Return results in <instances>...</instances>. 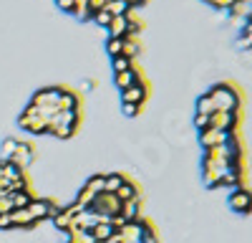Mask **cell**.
Returning a JSON list of instances; mask_svg holds the SVG:
<instances>
[{"label":"cell","instance_id":"cell-1","mask_svg":"<svg viewBox=\"0 0 252 243\" xmlns=\"http://www.w3.org/2000/svg\"><path fill=\"white\" fill-rule=\"evenodd\" d=\"M209 96H212L217 112H240L242 109V96L235 89V84H229V81H222V84L212 86Z\"/></svg>","mask_w":252,"mask_h":243},{"label":"cell","instance_id":"cell-2","mask_svg":"<svg viewBox=\"0 0 252 243\" xmlns=\"http://www.w3.org/2000/svg\"><path fill=\"white\" fill-rule=\"evenodd\" d=\"M18 122H20V127L28 129V132H33V134H46V132H48V119L40 114V109L33 107V104L26 107V112L20 114Z\"/></svg>","mask_w":252,"mask_h":243},{"label":"cell","instance_id":"cell-3","mask_svg":"<svg viewBox=\"0 0 252 243\" xmlns=\"http://www.w3.org/2000/svg\"><path fill=\"white\" fill-rule=\"evenodd\" d=\"M229 208L240 215H250L252 213V190L250 188H235L229 193Z\"/></svg>","mask_w":252,"mask_h":243},{"label":"cell","instance_id":"cell-4","mask_svg":"<svg viewBox=\"0 0 252 243\" xmlns=\"http://www.w3.org/2000/svg\"><path fill=\"white\" fill-rule=\"evenodd\" d=\"M61 94H63V86H48V89H40V91H35L33 94V101L31 104L33 107H58V99H61Z\"/></svg>","mask_w":252,"mask_h":243},{"label":"cell","instance_id":"cell-5","mask_svg":"<svg viewBox=\"0 0 252 243\" xmlns=\"http://www.w3.org/2000/svg\"><path fill=\"white\" fill-rule=\"evenodd\" d=\"M146 96H149V86H146L144 81H139V84L129 86L126 91H121V104H141L144 107Z\"/></svg>","mask_w":252,"mask_h":243},{"label":"cell","instance_id":"cell-6","mask_svg":"<svg viewBox=\"0 0 252 243\" xmlns=\"http://www.w3.org/2000/svg\"><path fill=\"white\" fill-rule=\"evenodd\" d=\"M199 142H202V150H212V147H222L227 142V132H220L215 127H209L204 132H199Z\"/></svg>","mask_w":252,"mask_h":243},{"label":"cell","instance_id":"cell-7","mask_svg":"<svg viewBox=\"0 0 252 243\" xmlns=\"http://www.w3.org/2000/svg\"><path fill=\"white\" fill-rule=\"evenodd\" d=\"M31 213V218L38 223V220H43V218H51V200H31V205L26 208Z\"/></svg>","mask_w":252,"mask_h":243},{"label":"cell","instance_id":"cell-8","mask_svg":"<svg viewBox=\"0 0 252 243\" xmlns=\"http://www.w3.org/2000/svg\"><path fill=\"white\" fill-rule=\"evenodd\" d=\"M78 104H81V96H78L76 91H71V89L63 86V94H61V99H58V112H76Z\"/></svg>","mask_w":252,"mask_h":243},{"label":"cell","instance_id":"cell-9","mask_svg":"<svg viewBox=\"0 0 252 243\" xmlns=\"http://www.w3.org/2000/svg\"><path fill=\"white\" fill-rule=\"evenodd\" d=\"M139 81H141V76H139L136 69H129V71H124V74H114V84L119 86V91H126L129 86L139 84Z\"/></svg>","mask_w":252,"mask_h":243},{"label":"cell","instance_id":"cell-10","mask_svg":"<svg viewBox=\"0 0 252 243\" xmlns=\"http://www.w3.org/2000/svg\"><path fill=\"white\" fill-rule=\"evenodd\" d=\"M15 165L23 170V167H28L31 162H33V147L31 145H26V142H18V150H15V155L10 157Z\"/></svg>","mask_w":252,"mask_h":243},{"label":"cell","instance_id":"cell-11","mask_svg":"<svg viewBox=\"0 0 252 243\" xmlns=\"http://www.w3.org/2000/svg\"><path fill=\"white\" fill-rule=\"evenodd\" d=\"M139 215H141V200H139V198L121 202V218H124L126 223H131V220H139Z\"/></svg>","mask_w":252,"mask_h":243},{"label":"cell","instance_id":"cell-12","mask_svg":"<svg viewBox=\"0 0 252 243\" xmlns=\"http://www.w3.org/2000/svg\"><path fill=\"white\" fill-rule=\"evenodd\" d=\"M89 233L94 236V241H96V243H103V241H109V238H111V236H114L116 231L111 228V223H109L106 218H103L101 223H96V226H94V228H91Z\"/></svg>","mask_w":252,"mask_h":243},{"label":"cell","instance_id":"cell-13","mask_svg":"<svg viewBox=\"0 0 252 243\" xmlns=\"http://www.w3.org/2000/svg\"><path fill=\"white\" fill-rule=\"evenodd\" d=\"M109 38H124L126 33H129V20H126V15H119V18H111L109 23Z\"/></svg>","mask_w":252,"mask_h":243},{"label":"cell","instance_id":"cell-14","mask_svg":"<svg viewBox=\"0 0 252 243\" xmlns=\"http://www.w3.org/2000/svg\"><path fill=\"white\" fill-rule=\"evenodd\" d=\"M8 200L13 202V210H20V208H28L31 205L33 195L28 190H13V193H8Z\"/></svg>","mask_w":252,"mask_h":243},{"label":"cell","instance_id":"cell-15","mask_svg":"<svg viewBox=\"0 0 252 243\" xmlns=\"http://www.w3.org/2000/svg\"><path fill=\"white\" fill-rule=\"evenodd\" d=\"M10 220H13V228H31V226H35V220L31 218V213L26 208L13 210L10 213Z\"/></svg>","mask_w":252,"mask_h":243},{"label":"cell","instance_id":"cell-16","mask_svg":"<svg viewBox=\"0 0 252 243\" xmlns=\"http://www.w3.org/2000/svg\"><path fill=\"white\" fill-rule=\"evenodd\" d=\"M250 8H252V0H237V3L229 5V15H232V18L237 20V23H240V20L245 23V20H247V13H250Z\"/></svg>","mask_w":252,"mask_h":243},{"label":"cell","instance_id":"cell-17","mask_svg":"<svg viewBox=\"0 0 252 243\" xmlns=\"http://www.w3.org/2000/svg\"><path fill=\"white\" fill-rule=\"evenodd\" d=\"M116 198H119L121 202L134 200V198H139V190H136V185H134L131 180H124V182H121V188L116 190Z\"/></svg>","mask_w":252,"mask_h":243},{"label":"cell","instance_id":"cell-18","mask_svg":"<svg viewBox=\"0 0 252 243\" xmlns=\"http://www.w3.org/2000/svg\"><path fill=\"white\" fill-rule=\"evenodd\" d=\"M215 112H217V109H215V101H212V96H209V91L202 94V96L197 99V114L209 117V114H215Z\"/></svg>","mask_w":252,"mask_h":243},{"label":"cell","instance_id":"cell-19","mask_svg":"<svg viewBox=\"0 0 252 243\" xmlns=\"http://www.w3.org/2000/svg\"><path fill=\"white\" fill-rule=\"evenodd\" d=\"M237 46L245 48V51L252 48V23H250V20H245L242 28H240V40H237Z\"/></svg>","mask_w":252,"mask_h":243},{"label":"cell","instance_id":"cell-20","mask_svg":"<svg viewBox=\"0 0 252 243\" xmlns=\"http://www.w3.org/2000/svg\"><path fill=\"white\" fill-rule=\"evenodd\" d=\"M103 10H106L111 18H119V15L129 13V5H126L124 0H111V3H106V8H103Z\"/></svg>","mask_w":252,"mask_h":243},{"label":"cell","instance_id":"cell-21","mask_svg":"<svg viewBox=\"0 0 252 243\" xmlns=\"http://www.w3.org/2000/svg\"><path fill=\"white\" fill-rule=\"evenodd\" d=\"M111 69H114V74H124V71L134 69V61L126 56H116V58H111Z\"/></svg>","mask_w":252,"mask_h":243},{"label":"cell","instance_id":"cell-22","mask_svg":"<svg viewBox=\"0 0 252 243\" xmlns=\"http://www.w3.org/2000/svg\"><path fill=\"white\" fill-rule=\"evenodd\" d=\"M121 182H124L121 175H103V193H116Z\"/></svg>","mask_w":252,"mask_h":243},{"label":"cell","instance_id":"cell-23","mask_svg":"<svg viewBox=\"0 0 252 243\" xmlns=\"http://www.w3.org/2000/svg\"><path fill=\"white\" fill-rule=\"evenodd\" d=\"M121 48H124V38H109V40H106V53H109L111 58L121 56Z\"/></svg>","mask_w":252,"mask_h":243},{"label":"cell","instance_id":"cell-24","mask_svg":"<svg viewBox=\"0 0 252 243\" xmlns=\"http://www.w3.org/2000/svg\"><path fill=\"white\" fill-rule=\"evenodd\" d=\"M121 56H126V58H136L139 56V43H136V40H126L124 38V48H121Z\"/></svg>","mask_w":252,"mask_h":243},{"label":"cell","instance_id":"cell-25","mask_svg":"<svg viewBox=\"0 0 252 243\" xmlns=\"http://www.w3.org/2000/svg\"><path fill=\"white\" fill-rule=\"evenodd\" d=\"M83 188H89L94 195L103 193V175H94L91 180H86V185H83Z\"/></svg>","mask_w":252,"mask_h":243},{"label":"cell","instance_id":"cell-26","mask_svg":"<svg viewBox=\"0 0 252 243\" xmlns=\"http://www.w3.org/2000/svg\"><path fill=\"white\" fill-rule=\"evenodd\" d=\"M18 150V139H5L3 142V160H10Z\"/></svg>","mask_w":252,"mask_h":243},{"label":"cell","instance_id":"cell-27","mask_svg":"<svg viewBox=\"0 0 252 243\" xmlns=\"http://www.w3.org/2000/svg\"><path fill=\"white\" fill-rule=\"evenodd\" d=\"M73 132H76L73 127H61V124H58V127H51V129H48V134H53V137H61V139L71 137Z\"/></svg>","mask_w":252,"mask_h":243},{"label":"cell","instance_id":"cell-28","mask_svg":"<svg viewBox=\"0 0 252 243\" xmlns=\"http://www.w3.org/2000/svg\"><path fill=\"white\" fill-rule=\"evenodd\" d=\"M202 3L212 5V8H217V10H229V5L237 3V0H202Z\"/></svg>","mask_w":252,"mask_h":243},{"label":"cell","instance_id":"cell-29","mask_svg":"<svg viewBox=\"0 0 252 243\" xmlns=\"http://www.w3.org/2000/svg\"><path fill=\"white\" fill-rule=\"evenodd\" d=\"M91 18L96 20L98 26H103V28H109V23H111V15H109L106 10H96V13H94Z\"/></svg>","mask_w":252,"mask_h":243},{"label":"cell","instance_id":"cell-30","mask_svg":"<svg viewBox=\"0 0 252 243\" xmlns=\"http://www.w3.org/2000/svg\"><path fill=\"white\" fill-rule=\"evenodd\" d=\"M141 104H121V112L126 114V117H139L141 114Z\"/></svg>","mask_w":252,"mask_h":243},{"label":"cell","instance_id":"cell-31","mask_svg":"<svg viewBox=\"0 0 252 243\" xmlns=\"http://www.w3.org/2000/svg\"><path fill=\"white\" fill-rule=\"evenodd\" d=\"M194 127H197L199 132L209 129V117H204V114H194Z\"/></svg>","mask_w":252,"mask_h":243},{"label":"cell","instance_id":"cell-32","mask_svg":"<svg viewBox=\"0 0 252 243\" xmlns=\"http://www.w3.org/2000/svg\"><path fill=\"white\" fill-rule=\"evenodd\" d=\"M56 3H58L61 10H66V13H73V10H76V3H73V0H56Z\"/></svg>","mask_w":252,"mask_h":243},{"label":"cell","instance_id":"cell-33","mask_svg":"<svg viewBox=\"0 0 252 243\" xmlns=\"http://www.w3.org/2000/svg\"><path fill=\"white\" fill-rule=\"evenodd\" d=\"M0 228H3V231L13 228V220H10V213H8V215H0Z\"/></svg>","mask_w":252,"mask_h":243},{"label":"cell","instance_id":"cell-34","mask_svg":"<svg viewBox=\"0 0 252 243\" xmlns=\"http://www.w3.org/2000/svg\"><path fill=\"white\" fill-rule=\"evenodd\" d=\"M124 3H126V5H129V8H136V5H144V3H146V0H124Z\"/></svg>","mask_w":252,"mask_h":243},{"label":"cell","instance_id":"cell-35","mask_svg":"<svg viewBox=\"0 0 252 243\" xmlns=\"http://www.w3.org/2000/svg\"><path fill=\"white\" fill-rule=\"evenodd\" d=\"M73 3H76V8H86L89 0H73Z\"/></svg>","mask_w":252,"mask_h":243},{"label":"cell","instance_id":"cell-36","mask_svg":"<svg viewBox=\"0 0 252 243\" xmlns=\"http://www.w3.org/2000/svg\"><path fill=\"white\" fill-rule=\"evenodd\" d=\"M247 20H250V23H252V8H250V13H247Z\"/></svg>","mask_w":252,"mask_h":243},{"label":"cell","instance_id":"cell-37","mask_svg":"<svg viewBox=\"0 0 252 243\" xmlns=\"http://www.w3.org/2000/svg\"><path fill=\"white\" fill-rule=\"evenodd\" d=\"M5 195H8V193H5V190H0V198H5Z\"/></svg>","mask_w":252,"mask_h":243}]
</instances>
